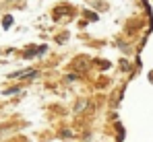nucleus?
I'll use <instances>...</instances> for the list:
<instances>
[{
  "instance_id": "f257e3e1",
  "label": "nucleus",
  "mask_w": 153,
  "mask_h": 142,
  "mask_svg": "<svg viewBox=\"0 0 153 142\" xmlns=\"http://www.w3.org/2000/svg\"><path fill=\"white\" fill-rule=\"evenodd\" d=\"M27 76H37V70H21V72H15L13 78H27Z\"/></svg>"
},
{
  "instance_id": "f03ea898",
  "label": "nucleus",
  "mask_w": 153,
  "mask_h": 142,
  "mask_svg": "<svg viewBox=\"0 0 153 142\" xmlns=\"http://www.w3.org/2000/svg\"><path fill=\"white\" fill-rule=\"evenodd\" d=\"M10 23H13V19H10V17H4V27H8Z\"/></svg>"
}]
</instances>
